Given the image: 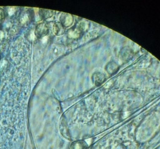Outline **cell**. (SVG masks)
Segmentation results:
<instances>
[{"mask_svg":"<svg viewBox=\"0 0 160 149\" xmlns=\"http://www.w3.org/2000/svg\"><path fill=\"white\" fill-rule=\"evenodd\" d=\"M88 28L87 23L82 22L78 25L74 26L70 29L68 33V38L70 39H77L79 38L83 32L86 30Z\"/></svg>","mask_w":160,"mask_h":149,"instance_id":"1","label":"cell"},{"mask_svg":"<svg viewBox=\"0 0 160 149\" xmlns=\"http://www.w3.org/2000/svg\"><path fill=\"white\" fill-rule=\"evenodd\" d=\"M29 15L28 13H24V14L22 15V17L21 18V23L22 24H26L28 21L29 20Z\"/></svg>","mask_w":160,"mask_h":149,"instance_id":"9","label":"cell"},{"mask_svg":"<svg viewBox=\"0 0 160 149\" xmlns=\"http://www.w3.org/2000/svg\"><path fill=\"white\" fill-rule=\"evenodd\" d=\"M49 31V26L47 23L42 22L38 24L35 29V34L36 38L41 39L48 34Z\"/></svg>","mask_w":160,"mask_h":149,"instance_id":"2","label":"cell"},{"mask_svg":"<svg viewBox=\"0 0 160 149\" xmlns=\"http://www.w3.org/2000/svg\"><path fill=\"white\" fill-rule=\"evenodd\" d=\"M93 83L96 86H100L106 80V76L104 74L100 72H96L92 75Z\"/></svg>","mask_w":160,"mask_h":149,"instance_id":"4","label":"cell"},{"mask_svg":"<svg viewBox=\"0 0 160 149\" xmlns=\"http://www.w3.org/2000/svg\"><path fill=\"white\" fill-rule=\"evenodd\" d=\"M86 144L82 141L75 142L71 145V149H85Z\"/></svg>","mask_w":160,"mask_h":149,"instance_id":"8","label":"cell"},{"mask_svg":"<svg viewBox=\"0 0 160 149\" xmlns=\"http://www.w3.org/2000/svg\"><path fill=\"white\" fill-rule=\"evenodd\" d=\"M66 28L60 22L55 23L53 26V32L56 35L60 36L65 33Z\"/></svg>","mask_w":160,"mask_h":149,"instance_id":"5","label":"cell"},{"mask_svg":"<svg viewBox=\"0 0 160 149\" xmlns=\"http://www.w3.org/2000/svg\"><path fill=\"white\" fill-rule=\"evenodd\" d=\"M5 16V12L2 8H0V21L2 20Z\"/></svg>","mask_w":160,"mask_h":149,"instance_id":"10","label":"cell"},{"mask_svg":"<svg viewBox=\"0 0 160 149\" xmlns=\"http://www.w3.org/2000/svg\"><path fill=\"white\" fill-rule=\"evenodd\" d=\"M39 15L41 18L42 19L46 20L52 17L55 11L52 10H48V9H40L39 10Z\"/></svg>","mask_w":160,"mask_h":149,"instance_id":"7","label":"cell"},{"mask_svg":"<svg viewBox=\"0 0 160 149\" xmlns=\"http://www.w3.org/2000/svg\"><path fill=\"white\" fill-rule=\"evenodd\" d=\"M73 22V18L72 15L69 13H62L60 17V23L65 26V28H68L72 25Z\"/></svg>","mask_w":160,"mask_h":149,"instance_id":"3","label":"cell"},{"mask_svg":"<svg viewBox=\"0 0 160 149\" xmlns=\"http://www.w3.org/2000/svg\"><path fill=\"white\" fill-rule=\"evenodd\" d=\"M119 66L115 61H111L106 65V71L109 74H113L118 72Z\"/></svg>","mask_w":160,"mask_h":149,"instance_id":"6","label":"cell"}]
</instances>
